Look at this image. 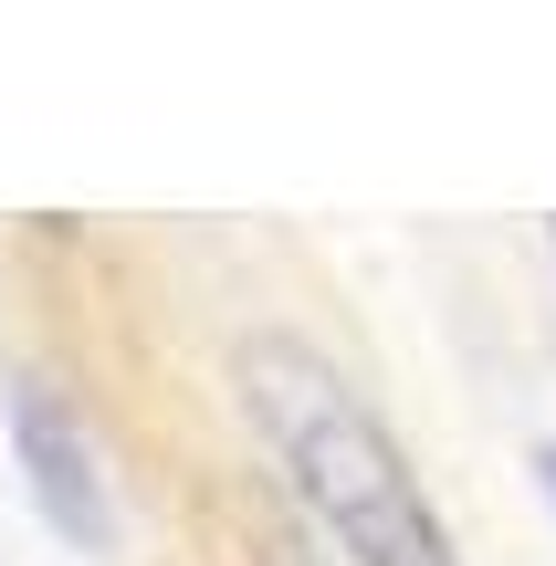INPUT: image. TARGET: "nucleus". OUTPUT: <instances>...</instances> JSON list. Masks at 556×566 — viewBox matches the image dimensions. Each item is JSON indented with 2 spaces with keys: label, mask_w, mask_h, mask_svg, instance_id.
Segmentation results:
<instances>
[{
  "label": "nucleus",
  "mask_w": 556,
  "mask_h": 566,
  "mask_svg": "<svg viewBox=\"0 0 556 566\" xmlns=\"http://www.w3.org/2000/svg\"><path fill=\"white\" fill-rule=\"evenodd\" d=\"M242 409L263 420V441L284 451L294 493L326 514V535L357 566H452V535L420 504V472L399 462V441L378 430V409L336 378L315 346L294 336H252L242 346Z\"/></svg>",
  "instance_id": "obj_1"
},
{
  "label": "nucleus",
  "mask_w": 556,
  "mask_h": 566,
  "mask_svg": "<svg viewBox=\"0 0 556 566\" xmlns=\"http://www.w3.org/2000/svg\"><path fill=\"white\" fill-rule=\"evenodd\" d=\"M11 441H21V472H32L42 514H53L74 546H105V472H95V441H84V420H74L42 378L11 388Z\"/></svg>",
  "instance_id": "obj_2"
},
{
  "label": "nucleus",
  "mask_w": 556,
  "mask_h": 566,
  "mask_svg": "<svg viewBox=\"0 0 556 566\" xmlns=\"http://www.w3.org/2000/svg\"><path fill=\"white\" fill-rule=\"evenodd\" d=\"M546 493H556V451H546Z\"/></svg>",
  "instance_id": "obj_3"
}]
</instances>
